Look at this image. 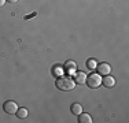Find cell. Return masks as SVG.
I'll use <instances>...</instances> for the list:
<instances>
[{"label": "cell", "mask_w": 129, "mask_h": 123, "mask_svg": "<svg viewBox=\"0 0 129 123\" xmlns=\"http://www.w3.org/2000/svg\"><path fill=\"white\" fill-rule=\"evenodd\" d=\"M55 85H56V88L62 92H70V90L74 89L76 82L73 81L70 77H59V78L56 79V82H55Z\"/></svg>", "instance_id": "6da1fadb"}, {"label": "cell", "mask_w": 129, "mask_h": 123, "mask_svg": "<svg viewBox=\"0 0 129 123\" xmlns=\"http://www.w3.org/2000/svg\"><path fill=\"white\" fill-rule=\"evenodd\" d=\"M85 84H88V88H91V89H98L102 85V78L99 77V74L92 73L87 77V82Z\"/></svg>", "instance_id": "7a4b0ae2"}, {"label": "cell", "mask_w": 129, "mask_h": 123, "mask_svg": "<svg viewBox=\"0 0 129 123\" xmlns=\"http://www.w3.org/2000/svg\"><path fill=\"white\" fill-rule=\"evenodd\" d=\"M3 109H4L6 113H8V115H14V113H17V109H18V105L15 101H6L4 104H3Z\"/></svg>", "instance_id": "3957f363"}, {"label": "cell", "mask_w": 129, "mask_h": 123, "mask_svg": "<svg viewBox=\"0 0 129 123\" xmlns=\"http://www.w3.org/2000/svg\"><path fill=\"white\" fill-rule=\"evenodd\" d=\"M96 69H98L99 75H109L111 73V66L109 63H99L96 66Z\"/></svg>", "instance_id": "277c9868"}, {"label": "cell", "mask_w": 129, "mask_h": 123, "mask_svg": "<svg viewBox=\"0 0 129 123\" xmlns=\"http://www.w3.org/2000/svg\"><path fill=\"white\" fill-rule=\"evenodd\" d=\"M74 82L78 85H84L85 82H87V75H85L82 71H77L74 75Z\"/></svg>", "instance_id": "5b68a950"}, {"label": "cell", "mask_w": 129, "mask_h": 123, "mask_svg": "<svg viewBox=\"0 0 129 123\" xmlns=\"http://www.w3.org/2000/svg\"><path fill=\"white\" fill-rule=\"evenodd\" d=\"M102 84L106 86V88H113V86L115 85V79L109 74V75H104V78L102 79Z\"/></svg>", "instance_id": "8992f818"}, {"label": "cell", "mask_w": 129, "mask_h": 123, "mask_svg": "<svg viewBox=\"0 0 129 123\" xmlns=\"http://www.w3.org/2000/svg\"><path fill=\"white\" fill-rule=\"evenodd\" d=\"M70 109H72V113H73V115H76V116L80 115V113L82 112V107H81V104H77V103L72 104Z\"/></svg>", "instance_id": "52a82bcc"}, {"label": "cell", "mask_w": 129, "mask_h": 123, "mask_svg": "<svg viewBox=\"0 0 129 123\" xmlns=\"http://www.w3.org/2000/svg\"><path fill=\"white\" fill-rule=\"evenodd\" d=\"M80 119H78V122L80 123H92V118L89 115H88V113H80Z\"/></svg>", "instance_id": "ba28073f"}, {"label": "cell", "mask_w": 129, "mask_h": 123, "mask_svg": "<svg viewBox=\"0 0 129 123\" xmlns=\"http://www.w3.org/2000/svg\"><path fill=\"white\" fill-rule=\"evenodd\" d=\"M17 116L19 119H25L27 116V109L26 108H18L17 109Z\"/></svg>", "instance_id": "9c48e42d"}, {"label": "cell", "mask_w": 129, "mask_h": 123, "mask_svg": "<svg viewBox=\"0 0 129 123\" xmlns=\"http://www.w3.org/2000/svg\"><path fill=\"white\" fill-rule=\"evenodd\" d=\"M96 66H98V63H96V60H95V59H88L87 60V67L89 70H95V69H96Z\"/></svg>", "instance_id": "30bf717a"}, {"label": "cell", "mask_w": 129, "mask_h": 123, "mask_svg": "<svg viewBox=\"0 0 129 123\" xmlns=\"http://www.w3.org/2000/svg\"><path fill=\"white\" fill-rule=\"evenodd\" d=\"M64 66H66V69L69 70V71H73V70L76 69V63L73 60H69V62H66V64H64Z\"/></svg>", "instance_id": "8fae6325"}, {"label": "cell", "mask_w": 129, "mask_h": 123, "mask_svg": "<svg viewBox=\"0 0 129 123\" xmlns=\"http://www.w3.org/2000/svg\"><path fill=\"white\" fill-rule=\"evenodd\" d=\"M55 73H56V74H60V73H62V70H60V69H54V74Z\"/></svg>", "instance_id": "7c38bea8"}, {"label": "cell", "mask_w": 129, "mask_h": 123, "mask_svg": "<svg viewBox=\"0 0 129 123\" xmlns=\"http://www.w3.org/2000/svg\"><path fill=\"white\" fill-rule=\"evenodd\" d=\"M6 2H7V0H0V7H3V6L6 4Z\"/></svg>", "instance_id": "4fadbf2b"}, {"label": "cell", "mask_w": 129, "mask_h": 123, "mask_svg": "<svg viewBox=\"0 0 129 123\" xmlns=\"http://www.w3.org/2000/svg\"><path fill=\"white\" fill-rule=\"evenodd\" d=\"M7 2H10V3H17L18 0H7Z\"/></svg>", "instance_id": "5bb4252c"}]
</instances>
